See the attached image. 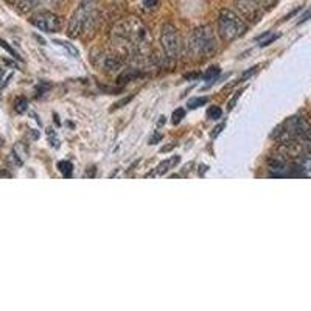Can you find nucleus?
Segmentation results:
<instances>
[{"label":"nucleus","mask_w":311,"mask_h":311,"mask_svg":"<svg viewBox=\"0 0 311 311\" xmlns=\"http://www.w3.org/2000/svg\"><path fill=\"white\" fill-rule=\"evenodd\" d=\"M216 47L215 33L210 25L196 28L188 37V51L198 59L210 58L216 51Z\"/></svg>","instance_id":"nucleus-1"},{"label":"nucleus","mask_w":311,"mask_h":311,"mask_svg":"<svg viewBox=\"0 0 311 311\" xmlns=\"http://www.w3.org/2000/svg\"><path fill=\"white\" fill-rule=\"evenodd\" d=\"M246 30L247 25L241 16H238L232 10H221L218 17V33L223 41L226 42L235 41L241 34H245Z\"/></svg>","instance_id":"nucleus-2"},{"label":"nucleus","mask_w":311,"mask_h":311,"mask_svg":"<svg viewBox=\"0 0 311 311\" xmlns=\"http://www.w3.org/2000/svg\"><path fill=\"white\" fill-rule=\"evenodd\" d=\"M161 44L162 49L165 51V55L168 56L170 59H176L180 56V50H182V42L179 33L174 25L171 24H165L162 27L161 32Z\"/></svg>","instance_id":"nucleus-3"},{"label":"nucleus","mask_w":311,"mask_h":311,"mask_svg":"<svg viewBox=\"0 0 311 311\" xmlns=\"http://www.w3.org/2000/svg\"><path fill=\"white\" fill-rule=\"evenodd\" d=\"M30 22H32L37 30H41V32H45V33H58L61 30V27H63L61 19L51 11L36 13L34 16H32Z\"/></svg>","instance_id":"nucleus-4"},{"label":"nucleus","mask_w":311,"mask_h":311,"mask_svg":"<svg viewBox=\"0 0 311 311\" xmlns=\"http://www.w3.org/2000/svg\"><path fill=\"white\" fill-rule=\"evenodd\" d=\"M238 10L241 13V17L246 20L257 22L260 17V6L254 0H237Z\"/></svg>","instance_id":"nucleus-5"},{"label":"nucleus","mask_w":311,"mask_h":311,"mask_svg":"<svg viewBox=\"0 0 311 311\" xmlns=\"http://www.w3.org/2000/svg\"><path fill=\"white\" fill-rule=\"evenodd\" d=\"M179 156H173V157H170V159H166L165 162H162V164H159L157 165V170H156V173L157 174H165L166 171H170L171 168H174L178 164H179Z\"/></svg>","instance_id":"nucleus-6"},{"label":"nucleus","mask_w":311,"mask_h":311,"mask_svg":"<svg viewBox=\"0 0 311 311\" xmlns=\"http://www.w3.org/2000/svg\"><path fill=\"white\" fill-rule=\"evenodd\" d=\"M103 67L106 70H118L121 69V61L117 56H106Z\"/></svg>","instance_id":"nucleus-7"},{"label":"nucleus","mask_w":311,"mask_h":311,"mask_svg":"<svg viewBox=\"0 0 311 311\" xmlns=\"http://www.w3.org/2000/svg\"><path fill=\"white\" fill-rule=\"evenodd\" d=\"M137 77H140V72H139V70H135V69H128V70H125V72L118 77V82H121V84H123V82L131 81V80L137 78Z\"/></svg>","instance_id":"nucleus-8"},{"label":"nucleus","mask_w":311,"mask_h":311,"mask_svg":"<svg viewBox=\"0 0 311 311\" xmlns=\"http://www.w3.org/2000/svg\"><path fill=\"white\" fill-rule=\"evenodd\" d=\"M207 103H209V98L207 97H196V98H190V100H188V103H187V106L190 109H198V108H201V106L207 104Z\"/></svg>","instance_id":"nucleus-9"},{"label":"nucleus","mask_w":311,"mask_h":311,"mask_svg":"<svg viewBox=\"0 0 311 311\" xmlns=\"http://www.w3.org/2000/svg\"><path fill=\"white\" fill-rule=\"evenodd\" d=\"M58 168H59V171L63 173L65 178H70L72 173H73V165L69 161H61L58 164Z\"/></svg>","instance_id":"nucleus-10"},{"label":"nucleus","mask_w":311,"mask_h":311,"mask_svg":"<svg viewBox=\"0 0 311 311\" xmlns=\"http://www.w3.org/2000/svg\"><path fill=\"white\" fill-rule=\"evenodd\" d=\"M14 109H16L17 114H24L28 109V100H27V98H24V97L16 98V101H14Z\"/></svg>","instance_id":"nucleus-11"},{"label":"nucleus","mask_w":311,"mask_h":311,"mask_svg":"<svg viewBox=\"0 0 311 311\" xmlns=\"http://www.w3.org/2000/svg\"><path fill=\"white\" fill-rule=\"evenodd\" d=\"M55 44L61 45V47H64L67 51L70 53L72 56H75V58H78V56H80V51H78V50H77V47H75V45H72L70 42H65V41H55Z\"/></svg>","instance_id":"nucleus-12"},{"label":"nucleus","mask_w":311,"mask_h":311,"mask_svg":"<svg viewBox=\"0 0 311 311\" xmlns=\"http://www.w3.org/2000/svg\"><path fill=\"white\" fill-rule=\"evenodd\" d=\"M218 73H219V67H216V65H213V67H209V69L202 73V80H204V81L213 80Z\"/></svg>","instance_id":"nucleus-13"},{"label":"nucleus","mask_w":311,"mask_h":311,"mask_svg":"<svg viewBox=\"0 0 311 311\" xmlns=\"http://www.w3.org/2000/svg\"><path fill=\"white\" fill-rule=\"evenodd\" d=\"M278 37V34L274 33H264V36L260 39V47H266V45L272 44Z\"/></svg>","instance_id":"nucleus-14"},{"label":"nucleus","mask_w":311,"mask_h":311,"mask_svg":"<svg viewBox=\"0 0 311 311\" xmlns=\"http://www.w3.org/2000/svg\"><path fill=\"white\" fill-rule=\"evenodd\" d=\"M223 115V111L218 108V106H213V108H210L207 111V118L209 120H218V118H221Z\"/></svg>","instance_id":"nucleus-15"},{"label":"nucleus","mask_w":311,"mask_h":311,"mask_svg":"<svg viewBox=\"0 0 311 311\" xmlns=\"http://www.w3.org/2000/svg\"><path fill=\"white\" fill-rule=\"evenodd\" d=\"M42 2H44V0H25V2L22 3L20 6H24V11H28V10L36 8V6L41 5Z\"/></svg>","instance_id":"nucleus-16"},{"label":"nucleus","mask_w":311,"mask_h":311,"mask_svg":"<svg viewBox=\"0 0 311 311\" xmlns=\"http://www.w3.org/2000/svg\"><path fill=\"white\" fill-rule=\"evenodd\" d=\"M185 117V109H182V108H179V109H176L173 112V123L174 125H178V123H180V120Z\"/></svg>","instance_id":"nucleus-17"},{"label":"nucleus","mask_w":311,"mask_h":311,"mask_svg":"<svg viewBox=\"0 0 311 311\" xmlns=\"http://www.w3.org/2000/svg\"><path fill=\"white\" fill-rule=\"evenodd\" d=\"M257 70H259V65H254V67H251L249 70H246V72H243V75H241V78H240V81H246L249 77H252L254 73H257Z\"/></svg>","instance_id":"nucleus-18"},{"label":"nucleus","mask_w":311,"mask_h":311,"mask_svg":"<svg viewBox=\"0 0 311 311\" xmlns=\"http://www.w3.org/2000/svg\"><path fill=\"white\" fill-rule=\"evenodd\" d=\"M0 47H3V49H5L6 51H8V53H10V55H11V56H14V58H17V59H19V55H17V53H16V51H14V50H13V49L10 47V45H8V44H6L5 41H2V39H0Z\"/></svg>","instance_id":"nucleus-19"},{"label":"nucleus","mask_w":311,"mask_h":311,"mask_svg":"<svg viewBox=\"0 0 311 311\" xmlns=\"http://www.w3.org/2000/svg\"><path fill=\"white\" fill-rule=\"evenodd\" d=\"M98 2H100V0H81L80 5H84V6H89V8L95 10V6H97Z\"/></svg>","instance_id":"nucleus-20"},{"label":"nucleus","mask_w":311,"mask_h":311,"mask_svg":"<svg viewBox=\"0 0 311 311\" xmlns=\"http://www.w3.org/2000/svg\"><path fill=\"white\" fill-rule=\"evenodd\" d=\"M254 2L259 6H272L276 0H254Z\"/></svg>","instance_id":"nucleus-21"},{"label":"nucleus","mask_w":311,"mask_h":311,"mask_svg":"<svg viewBox=\"0 0 311 311\" xmlns=\"http://www.w3.org/2000/svg\"><path fill=\"white\" fill-rule=\"evenodd\" d=\"M310 17H311V6H310V8H308V10H307L305 13H303V16L300 17V20H299V24H302V22H305V20H308Z\"/></svg>","instance_id":"nucleus-22"},{"label":"nucleus","mask_w":311,"mask_h":311,"mask_svg":"<svg viewBox=\"0 0 311 311\" xmlns=\"http://www.w3.org/2000/svg\"><path fill=\"white\" fill-rule=\"evenodd\" d=\"M157 5H159V0H147V2H145L147 8H156Z\"/></svg>","instance_id":"nucleus-23"},{"label":"nucleus","mask_w":311,"mask_h":311,"mask_svg":"<svg viewBox=\"0 0 311 311\" xmlns=\"http://www.w3.org/2000/svg\"><path fill=\"white\" fill-rule=\"evenodd\" d=\"M159 140H162V134L156 132V134L153 135V137H151V140H149V142H151V145H153V143H157Z\"/></svg>","instance_id":"nucleus-24"},{"label":"nucleus","mask_w":311,"mask_h":311,"mask_svg":"<svg viewBox=\"0 0 311 311\" xmlns=\"http://www.w3.org/2000/svg\"><path fill=\"white\" fill-rule=\"evenodd\" d=\"M223 130H224V123H223V125H219V126L216 128V130H213V132H212V137H216V135H218L219 132H221Z\"/></svg>","instance_id":"nucleus-25"},{"label":"nucleus","mask_w":311,"mask_h":311,"mask_svg":"<svg viewBox=\"0 0 311 311\" xmlns=\"http://www.w3.org/2000/svg\"><path fill=\"white\" fill-rule=\"evenodd\" d=\"M6 2H10L11 5H22L25 0H6Z\"/></svg>","instance_id":"nucleus-26"},{"label":"nucleus","mask_w":311,"mask_h":311,"mask_svg":"<svg viewBox=\"0 0 311 311\" xmlns=\"http://www.w3.org/2000/svg\"><path fill=\"white\" fill-rule=\"evenodd\" d=\"M2 147H3V139L0 137V148H2Z\"/></svg>","instance_id":"nucleus-27"}]
</instances>
